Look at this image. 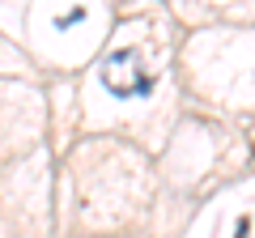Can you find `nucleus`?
I'll return each mask as SVG.
<instances>
[{
  "label": "nucleus",
  "mask_w": 255,
  "mask_h": 238,
  "mask_svg": "<svg viewBox=\"0 0 255 238\" xmlns=\"http://www.w3.org/2000/svg\"><path fill=\"white\" fill-rule=\"evenodd\" d=\"M247 230H251V221L243 217V221H238V230H234V238H247Z\"/></svg>",
  "instance_id": "nucleus-3"
},
{
  "label": "nucleus",
  "mask_w": 255,
  "mask_h": 238,
  "mask_svg": "<svg viewBox=\"0 0 255 238\" xmlns=\"http://www.w3.org/2000/svg\"><path fill=\"white\" fill-rule=\"evenodd\" d=\"M77 21H85V9H73V13H60V17H55V26H60V30H68V26H77Z\"/></svg>",
  "instance_id": "nucleus-2"
},
{
  "label": "nucleus",
  "mask_w": 255,
  "mask_h": 238,
  "mask_svg": "<svg viewBox=\"0 0 255 238\" xmlns=\"http://www.w3.org/2000/svg\"><path fill=\"white\" fill-rule=\"evenodd\" d=\"M102 85L115 98H136V94L153 90V77L140 73V55L132 47H119V51L107 55V64H102Z\"/></svg>",
  "instance_id": "nucleus-1"
}]
</instances>
